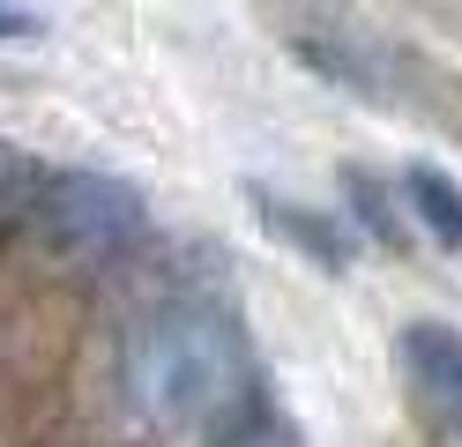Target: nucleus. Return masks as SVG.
I'll use <instances>...</instances> for the list:
<instances>
[{
	"label": "nucleus",
	"mask_w": 462,
	"mask_h": 447,
	"mask_svg": "<svg viewBox=\"0 0 462 447\" xmlns=\"http://www.w3.org/2000/svg\"><path fill=\"white\" fill-rule=\"evenodd\" d=\"M120 396L134 425L157 440H224L254 417V350L231 328V313L180 298L127 328Z\"/></svg>",
	"instance_id": "1"
},
{
	"label": "nucleus",
	"mask_w": 462,
	"mask_h": 447,
	"mask_svg": "<svg viewBox=\"0 0 462 447\" xmlns=\"http://www.w3.org/2000/svg\"><path fill=\"white\" fill-rule=\"evenodd\" d=\"M31 231L45 238V254L68 261V268H112V261H127L142 238H150V201H142L127 179H112V172L68 164V172H45Z\"/></svg>",
	"instance_id": "2"
},
{
	"label": "nucleus",
	"mask_w": 462,
	"mask_h": 447,
	"mask_svg": "<svg viewBox=\"0 0 462 447\" xmlns=\"http://www.w3.org/2000/svg\"><path fill=\"white\" fill-rule=\"evenodd\" d=\"M395 373L402 396H411V417L440 440L462 447V336L448 321H411L395 336Z\"/></svg>",
	"instance_id": "3"
},
{
	"label": "nucleus",
	"mask_w": 462,
	"mask_h": 447,
	"mask_svg": "<svg viewBox=\"0 0 462 447\" xmlns=\"http://www.w3.org/2000/svg\"><path fill=\"white\" fill-rule=\"evenodd\" d=\"M254 209H262V224L276 238H291V247L313 261V268H328V276H343V268L358 261V231L343 209H313V201H291V194H269V187H254Z\"/></svg>",
	"instance_id": "4"
},
{
	"label": "nucleus",
	"mask_w": 462,
	"mask_h": 447,
	"mask_svg": "<svg viewBox=\"0 0 462 447\" xmlns=\"http://www.w3.org/2000/svg\"><path fill=\"white\" fill-rule=\"evenodd\" d=\"M395 194H402V209H411V224H425L432 247L462 254V187H455L440 164H411V172L395 179Z\"/></svg>",
	"instance_id": "5"
},
{
	"label": "nucleus",
	"mask_w": 462,
	"mask_h": 447,
	"mask_svg": "<svg viewBox=\"0 0 462 447\" xmlns=\"http://www.w3.org/2000/svg\"><path fill=\"white\" fill-rule=\"evenodd\" d=\"M38 194H45V164H31L15 142H0V231H8V224H31Z\"/></svg>",
	"instance_id": "6"
},
{
	"label": "nucleus",
	"mask_w": 462,
	"mask_h": 447,
	"mask_svg": "<svg viewBox=\"0 0 462 447\" xmlns=\"http://www.w3.org/2000/svg\"><path fill=\"white\" fill-rule=\"evenodd\" d=\"M217 447H299V433L283 425V417H269V410H254L246 425H231Z\"/></svg>",
	"instance_id": "7"
},
{
	"label": "nucleus",
	"mask_w": 462,
	"mask_h": 447,
	"mask_svg": "<svg viewBox=\"0 0 462 447\" xmlns=\"http://www.w3.org/2000/svg\"><path fill=\"white\" fill-rule=\"evenodd\" d=\"M15 38H38V8H23V0H0V45Z\"/></svg>",
	"instance_id": "8"
}]
</instances>
